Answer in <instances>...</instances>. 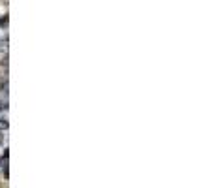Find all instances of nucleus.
I'll use <instances>...</instances> for the list:
<instances>
[{"label":"nucleus","instance_id":"obj_1","mask_svg":"<svg viewBox=\"0 0 214 188\" xmlns=\"http://www.w3.org/2000/svg\"><path fill=\"white\" fill-rule=\"evenodd\" d=\"M2 128H8V122H6V121H4V122H0V130H2Z\"/></svg>","mask_w":214,"mask_h":188}]
</instances>
